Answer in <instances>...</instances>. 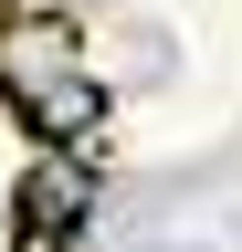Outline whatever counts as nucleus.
I'll list each match as a JSON object with an SVG mask.
<instances>
[{
  "instance_id": "nucleus-1",
  "label": "nucleus",
  "mask_w": 242,
  "mask_h": 252,
  "mask_svg": "<svg viewBox=\"0 0 242 252\" xmlns=\"http://www.w3.org/2000/svg\"><path fill=\"white\" fill-rule=\"evenodd\" d=\"M84 63V32L74 11H53V0H21V11H0V94H42L53 74H74Z\"/></svg>"
},
{
  "instance_id": "nucleus-2",
  "label": "nucleus",
  "mask_w": 242,
  "mask_h": 252,
  "mask_svg": "<svg viewBox=\"0 0 242 252\" xmlns=\"http://www.w3.org/2000/svg\"><path fill=\"white\" fill-rule=\"evenodd\" d=\"M95 189H105V147H42L32 168H21V220H32V231L84 242V210H95Z\"/></svg>"
},
{
  "instance_id": "nucleus-3",
  "label": "nucleus",
  "mask_w": 242,
  "mask_h": 252,
  "mask_svg": "<svg viewBox=\"0 0 242 252\" xmlns=\"http://www.w3.org/2000/svg\"><path fill=\"white\" fill-rule=\"evenodd\" d=\"M11 116L32 126V147H105V84L84 74V63H74V74H53L42 94H21Z\"/></svg>"
},
{
  "instance_id": "nucleus-4",
  "label": "nucleus",
  "mask_w": 242,
  "mask_h": 252,
  "mask_svg": "<svg viewBox=\"0 0 242 252\" xmlns=\"http://www.w3.org/2000/svg\"><path fill=\"white\" fill-rule=\"evenodd\" d=\"M127 63H137L147 84H169V74H179V32H169V21H127Z\"/></svg>"
},
{
  "instance_id": "nucleus-5",
  "label": "nucleus",
  "mask_w": 242,
  "mask_h": 252,
  "mask_svg": "<svg viewBox=\"0 0 242 252\" xmlns=\"http://www.w3.org/2000/svg\"><path fill=\"white\" fill-rule=\"evenodd\" d=\"M11 252H74L64 231H32V220H11Z\"/></svg>"
}]
</instances>
